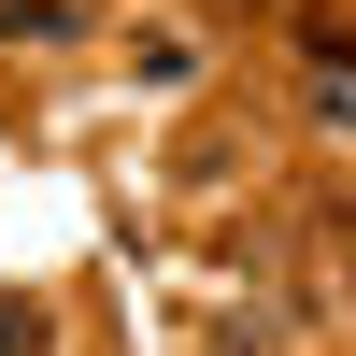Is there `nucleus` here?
<instances>
[{
  "instance_id": "obj_1",
  "label": "nucleus",
  "mask_w": 356,
  "mask_h": 356,
  "mask_svg": "<svg viewBox=\"0 0 356 356\" xmlns=\"http://www.w3.org/2000/svg\"><path fill=\"white\" fill-rule=\"evenodd\" d=\"M29 342H43V314H29V300H0V356H29Z\"/></svg>"
}]
</instances>
